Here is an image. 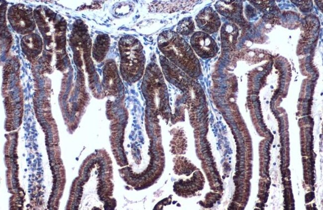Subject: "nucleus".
<instances>
[{
	"instance_id": "obj_1",
	"label": "nucleus",
	"mask_w": 323,
	"mask_h": 210,
	"mask_svg": "<svg viewBox=\"0 0 323 210\" xmlns=\"http://www.w3.org/2000/svg\"><path fill=\"white\" fill-rule=\"evenodd\" d=\"M121 55L120 70L124 80L135 82L142 76L144 66L143 47L136 37L126 35L119 43Z\"/></svg>"
},
{
	"instance_id": "obj_2",
	"label": "nucleus",
	"mask_w": 323,
	"mask_h": 210,
	"mask_svg": "<svg viewBox=\"0 0 323 210\" xmlns=\"http://www.w3.org/2000/svg\"><path fill=\"white\" fill-rule=\"evenodd\" d=\"M160 50L171 61L187 72L188 65L196 64V59L188 44L176 33L171 31L162 32L158 38Z\"/></svg>"
},
{
	"instance_id": "obj_3",
	"label": "nucleus",
	"mask_w": 323,
	"mask_h": 210,
	"mask_svg": "<svg viewBox=\"0 0 323 210\" xmlns=\"http://www.w3.org/2000/svg\"><path fill=\"white\" fill-rule=\"evenodd\" d=\"M190 43L197 54L203 58L211 56L216 49V44L212 38L201 31H197L192 35Z\"/></svg>"
},
{
	"instance_id": "obj_4",
	"label": "nucleus",
	"mask_w": 323,
	"mask_h": 210,
	"mask_svg": "<svg viewBox=\"0 0 323 210\" xmlns=\"http://www.w3.org/2000/svg\"><path fill=\"white\" fill-rule=\"evenodd\" d=\"M195 21L201 30L209 33L217 31L220 24L218 15L210 7L201 9L196 16Z\"/></svg>"
},
{
	"instance_id": "obj_5",
	"label": "nucleus",
	"mask_w": 323,
	"mask_h": 210,
	"mask_svg": "<svg viewBox=\"0 0 323 210\" xmlns=\"http://www.w3.org/2000/svg\"><path fill=\"white\" fill-rule=\"evenodd\" d=\"M11 21L15 22L14 26L18 27L20 25L19 29L22 33L27 31H31L33 30V21L32 20L31 16L27 13L25 10L19 9L15 11L14 15H11Z\"/></svg>"
},
{
	"instance_id": "obj_6",
	"label": "nucleus",
	"mask_w": 323,
	"mask_h": 210,
	"mask_svg": "<svg viewBox=\"0 0 323 210\" xmlns=\"http://www.w3.org/2000/svg\"><path fill=\"white\" fill-rule=\"evenodd\" d=\"M111 70L106 71L105 73V86L111 94L116 95L119 91L121 85V81L117 72L115 65L111 64Z\"/></svg>"
},
{
	"instance_id": "obj_7",
	"label": "nucleus",
	"mask_w": 323,
	"mask_h": 210,
	"mask_svg": "<svg viewBox=\"0 0 323 210\" xmlns=\"http://www.w3.org/2000/svg\"><path fill=\"white\" fill-rule=\"evenodd\" d=\"M109 45V38L106 35L97 37L93 47V55L98 60L104 58Z\"/></svg>"
},
{
	"instance_id": "obj_8",
	"label": "nucleus",
	"mask_w": 323,
	"mask_h": 210,
	"mask_svg": "<svg viewBox=\"0 0 323 210\" xmlns=\"http://www.w3.org/2000/svg\"><path fill=\"white\" fill-rule=\"evenodd\" d=\"M195 29L194 22L190 17H185L179 21L177 27L178 33L183 35H189Z\"/></svg>"
}]
</instances>
